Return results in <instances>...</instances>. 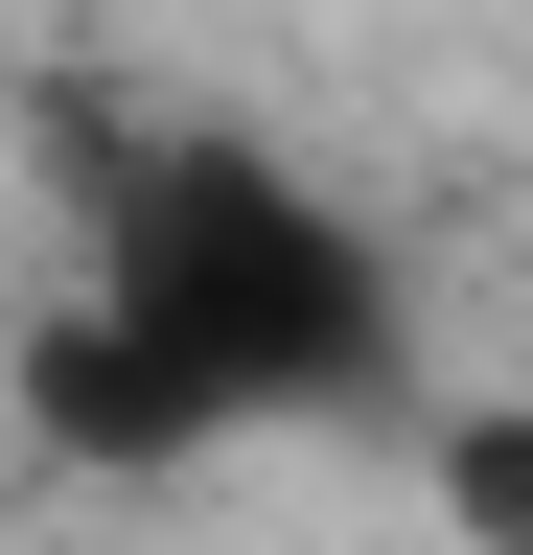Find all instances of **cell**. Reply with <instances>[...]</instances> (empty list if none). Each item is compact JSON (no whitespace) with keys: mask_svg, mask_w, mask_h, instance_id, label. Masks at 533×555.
Wrapping results in <instances>:
<instances>
[{"mask_svg":"<svg viewBox=\"0 0 533 555\" xmlns=\"http://www.w3.org/2000/svg\"><path fill=\"white\" fill-rule=\"evenodd\" d=\"M24 416L71 463H186L255 416H394V255L255 139H163L116 185L71 324L24 347Z\"/></svg>","mask_w":533,"mask_h":555,"instance_id":"obj_1","label":"cell"},{"mask_svg":"<svg viewBox=\"0 0 533 555\" xmlns=\"http://www.w3.org/2000/svg\"><path fill=\"white\" fill-rule=\"evenodd\" d=\"M441 532L464 555H533V416H441Z\"/></svg>","mask_w":533,"mask_h":555,"instance_id":"obj_2","label":"cell"}]
</instances>
